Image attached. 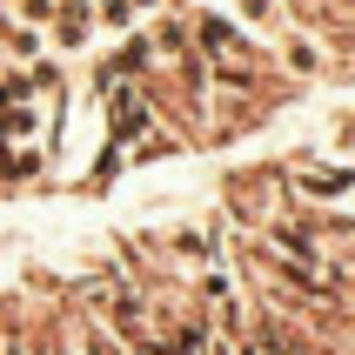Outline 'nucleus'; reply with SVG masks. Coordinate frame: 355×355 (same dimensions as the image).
Here are the masks:
<instances>
[{
  "mask_svg": "<svg viewBox=\"0 0 355 355\" xmlns=\"http://www.w3.org/2000/svg\"><path fill=\"white\" fill-rule=\"evenodd\" d=\"M295 188L309 201H349L355 195V168H342V161H295Z\"/></svg>",
  "mask_w": 355,
  "mask_h": 355,
  "instance_id": "2",
  "label": "nucleus"
},
{
  "mask_svg": "<svg viewBox=\"0 0 355 355\" xmlns=\"http://www.w3.org/2000/svg\"><path fill=\"white\" fill-rule=\"evenodd\" d=\"M94 40H101V27H94V0H60L54 27H47V47L67 60V54H87Z\"/></svg>",
  "mask_w": 355,
  "mask_h": 355,
  "instance_id": "1",
  "label": "nucleus"
},
{
  "mask_svg": "<svg viewBox=\"0 0 355 355\" xmlns=\"http://www.w3.org/2000/svg\"><path fill=\"white\" fill-rule=\"evenodd\" d=\"M275 54H282V67H288V74H322V40H309V34H295V27H282L275 34Z\"/></svg>",
  "mask_w": 355,
  "mask_h": 355,
  "instance_id": "4",
  "label": "nucleus"
},
{
  "mask_svg": "<svg viewBox=\"0 0 355 355\" xmlns=\"http://www.w3.org/2000/svg\"><path fill=\"white\" fill-rule=\"evenodd\" d=\"M228 20H235L241 34H261V40H275L282 27H288L282 0H228Z\"/></svg>",
  "mask_w": 355,
  "mask_h": 355,
  "instance_id": "3",
  "label": "nucleus"
}]
</instances>
